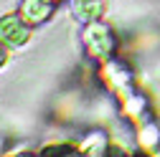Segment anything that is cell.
Returning <instances> with one entry per match:
<instances>
[{
  "label": "cell",
  "mask_w": 160,
  "mask_h": 157,
  "mask_svg": "<svg viewBox=\"0 0 160 157\" xmlns=\"http://www.w3.org/2000/svg\"><path fill=\"white\" fill-rule=\"evenodd\" d=\"M53 5L48 0H26L23 3V18H28L31 23H38V21H46L51 15Z\"/></svg>",
  "instance_id": "cell-3"
},
{
  "label": "cell",
  "mask_w": 160,
  "mask_h": 157,
  "mask_svg": "<svg viewBox=\"0 0 160 157\" xmlns=\"http://www.w3.org/2000/svg\"><path fill=\"white\" fill-rule=\"evenodd\" d=\"M5 61H8V51H5V46L0 43V69L5 66Z\"/></svg>",
  "instance_id": "cell-5"
},
{
  "label": "cell",
  "mask_w": 160,
  "mask_h": 157,
  "mask_svg": "<svg viewBox=\"0 0 160 157\" xmlns=\"http://www.w3.org/2000/svg\"><path fill=\"white\" fill-rule=\"evenodd\" d=\"M99 10H102V0H74V13L82 21H97Z\"/></svg>",
  "instance_id": "cell-4"
},
{
  "label": "cell",
  "mask_w": 160,
  "mask_h": 157,
  "mask_svg": "<svg viewBox=\"0 0 160 157\" xmlns=\"http://www.w3.org/2000/svg\"><path fill=\"white\" fill-rule=\"evenodd\" d=\"M0 38L8 43V46H15V48H21L28 43V38H31V28L28 23L23 21L21 15H3L0 18Z\"/></svg>",
  "instance_id": "cell-1"
},
{
  "label": "cell",
  "mask_w": 160,
  "mask_h": 157,
  "mask_svg": "<svg viewBox=\"0 0 160 157\" xmlns=\"http://www.w3.org/2000/svg\"><path fill=\"white\" fill-rule=\"evenodd\" d=\"M87 38H89L92 48H94L99 56H104V53L112 48V36H109L107 26H102V23H94V26H89V33H87Z\"/></svg>",
  "instance_id": "cell-2"
}]
</instances>
